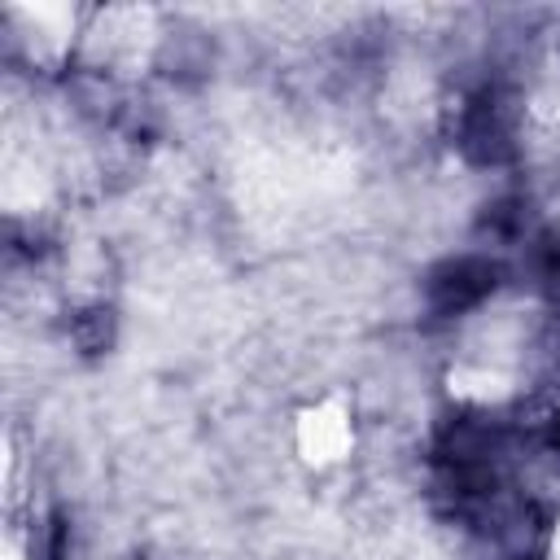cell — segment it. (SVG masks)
<instances>
[{
    "instance_id": "6da1fadb",
    "label": "cell",
    "mask_w": 560,
    "mask_h": 560,
    "mask_svg": "<svg viewBox=\"0 0 560 560\" xmlns=\"http://www.w3.org/2000/svg\"><path fill=\"white\" fill-rule=\"evenodd\" d=\"M293 442H298V455L311 468L341 464L354 451V416H350V407L341 398H319V402L302 407L298 424H293Z\"/></svg>"
}]
</instances>
